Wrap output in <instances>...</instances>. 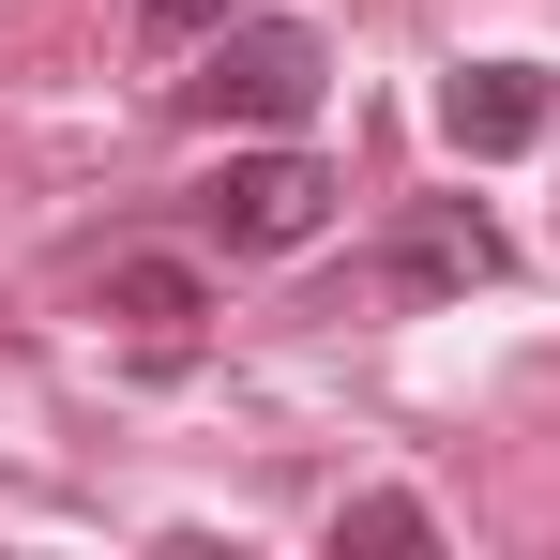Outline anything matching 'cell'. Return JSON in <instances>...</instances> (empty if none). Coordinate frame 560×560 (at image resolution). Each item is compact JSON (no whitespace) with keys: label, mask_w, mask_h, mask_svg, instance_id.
Returning <instances> with one entry per match:
<instances>
[{"label":"cell","mask_w":560,"mask_h":560,"mask_svg":"<svg viewBox=\"0 0 560 560\" xmlns=\"http://www.w3.org/2000/svg\"><path fill=\"white\" fill-rule=\"evenodd\" d=\"M378 273H394V288H485V273H500V228H485L469 197H424V212L394 228V258H378Z\"/></svg>","instance_id":"4"},{"label":"cell","mask_w":560,"mask_h":560,"mask_svg":"<svg viewBox=\"0 0 560 560\" xmlns=\"http://www.w3.org/2000/svg\"><path fill=\"white\" fill-rule=\"evenodd\" d=\"M197 228H212L228 258H288V243L334 228V167H318V152H228V167L197 183Z\"/></svg>","instance_id":"2"},{"label":"cell","mask_w":560,"mask_h":560,"mask_svg":"<svg viewBox=\"0 0 560 560\" xmlns=\"http://www.w3.org/2000/svg\"><path fill=\"white\" fill-rule=\"evenodd\" d=\"M334 92V46H318V15H228L212 31V61L183 77L197 121H243V137H288V121H318Z\"/></svg>","instance_id":"1"},{"label":"cell","mask_w":560,"mask_h":560,"mask_svg":"<svg viewBox=\"0 0 560 560\" xmlns=\"http://www.w3.org/2000/svg\"><path fill=\"white\" fill-rule=\"evenodd\" d=\"M152 31H228V0H137Z\"/></svg>","instance_id":"7"},{"label":"cell","mask_w":560,"mask_h":560,"mask_svg":"<svg viewBox=\"0 0 560 560\" xmlns=\"http://www.w3.org/2000/svg\"><path fill=\"white\" fill-rule=\"evenodd\" d=\"M440 137H455L469 167H500V152H530V137H546V77H530V61H469L455 92H440Z\"/></svg>","instance_id":"3"},{"label":"cell","mask_w":560,"mask_h":560,"mask_svg":"<svg viewBox=\"0 0 560 560\" xmlns=\"http://www.w3.org/2000/svg\"><path fill=\"white\" fill-rule=\"evenodd\" d=\"M334 546H378V560H409V546H440V515L378 485V500H349V515H334Z\"/></svg>","instance_id":"6"},{"label":"cell","mask_w":560,"mask_h":560,"mask_svg":"<svg viewBox=\"0 0 560 560\" xmlns=\"http://www.w3.org/2000/svg\"><path fill=\"white\" fill-rule=\"evenodd\" d=\"M106 318L152 334V349H183L197 318H212V288H197V258H106Z\"/></svg>","instance_id":"5"}]
</instances>
